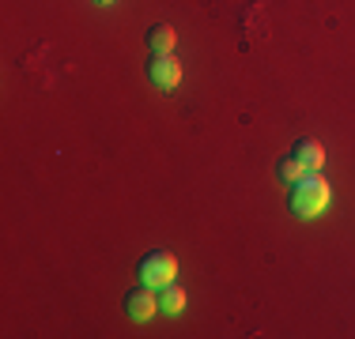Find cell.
Here are the masks:
<instances>
[{
	"label": "cell",
	"instance_id": "2",
	"mask_svg": "<svg viewBox=\"0 0 355 339\" xmlns=\"http://www.w3.org/2000/svg\"><path fill=\"white\" fill-rule=\"evenodd\" d=\"M140 283H148V286H163V283H174V275H178V260H174V253H166V249H155V253H148V257L140 260Z\"/></svg>",
	"mask_w": 355,
	"mask_h": 339
},
{
	"label": "cell",
	"instance_id": "3",
	"mask_svg": "<svg viewBox=\"0 0 355 339\" xmlns=\"http://www.w3.org/2000/svg\"><path fill=\"white\" fill-rule=\"evenodd\" d=\"M148 80L155 83L159 91H174L182 83V64L174 61V53H151L148 61Z\"/></svg>",
	"mask_w": 355,
	"mask_h": 339
},
{
	"label": "cell",
	"instance_id": "8",
	"mask_svg": "<svg viewBox=\"0 0 355 339\" xmlns=\"http://www.w3.org/2000/svg\"><path fill=\"white\" fill-rule=\"evenodd\" d=\"M302 174H306V170L299 166V158H295V155H287V158H280V163H276V177H280L284 185H295Z\"/></svg>",
	"mask_w": 355,
	"mask_h": 339
},
{
	"label": "cell",
	"instance_id": "6",
	"mask_svg": "<svg viewBox=\"0 0 355 339\" xmlns=\"http://www.w3.org/2000/svg\"><path fill=\"white\" fill-rule=\"evenodd\" d=\"M174 42H178V30L171 23H155L148 30V49L151 53H174Z\"/></svg>",
	"mask_w": 355,
	"mask_h": 339
},
{
	"label": "cell",
	"instance_id": "9",
	"mask_svg": "<svg viewBox=\"0 0 355 339\" xmlns=\"http://www.w3.org/2000/svg\"><path fill=\"white\" fill-rule=\"evenodd\" d=\"M95 4H114V0H95Z\"/></svg>",
	"mask_w": 355,
	"mask_h": 339
},
{
	"label": "cell",
	"instance_id": "1",
	"mask_svg": "<svg viewBox=\"0 0 355 339\" xmlns=\"http://www.w3.org/2000/svg\"><path fill=\"white\" fill-rule=\"evenodd\" d=\"M333 192H329V181L318 174V170H306L299 181L291 185V196H287V208L295 211L299 219H314L329 208Z\"/></svg>",
	"mask_w": 355,
	"mask_h": 339
},
{
	"label": "cell",
	"instance_id": "5",
	"mask_svg": "<svg viewBox=\"0 0 355 339\" xmlns=\"http://www.w3.org/2000/svg\"><path fill=\"white\" fill-rule=\"evenodd\" d=\"M291 155L299 158L302 170H318L321 163H325V147H321L318 140H310V136H302V140L291 143Z\"/></svg>",
	"mask_w": 355,
	"mask_h": 339
},
{
	"label": "cell",
	"instance_id": "4",
	"mask_svg": "<svg viewBox=\"0 0 355 339\" xmlns=\"http://www.w3.org/2000/svg\"><path fill=\"white\" fill-rule=\"evenodd\" d=\"M155 309H159V294H155V286L140 283L137 291L125 294V313H129V317L137 320V324L151 320V317H155Z\"/></svg>",
	"mask_w": 355,
	"mask_h": 339
},
{
	"label": "cell",
	"instance_id": "7",
	"mask_svg": "<svg viewBox=\"0 0 355 339\" xmlns=\"http://www.w3.org/2000/svg\"><path fill=\"white\" fill-rule=\"evenodd\" d=\"M159 309L163 313H182L185 309V291L178 283H163L159 286Z\"/></svg>",
	"mask_w": 355,
	"mask_h": 339
}]
</instances>
